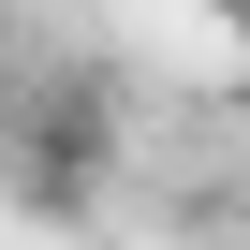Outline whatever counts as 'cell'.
<instances>
[{
  "mask_svg": "<svg viewBox=\"0 0 250 250\" xmlns=\"http://www.w3.org/2000/svg\"><path fill=\"white\" fill-rule=\"evenodd\" d=\"M0 177H15V206L30 221H88L103 191H118V88H88V74H44L30 103H15V133H0Z\"/></svg>",
  "mask_w": 250,
  "mask_h": 250,
  "instance_id": "cell-1",
  "label": "cell"
},
{
  "mask_svg": "<svg viewBox=\"0 0 250 250\" xmlns=\"http://www.w3.org/2000/svg\"><path fill=\"white\" fill-rule=\"evenodd\" d=\"M221 30H235V44H250V0H221Z\"/></svg>",
  "mask_w": 250,
  "mask_h": 250,
  "instance_id": "cell-2",
  "label": "cell"
}]
</instances>
